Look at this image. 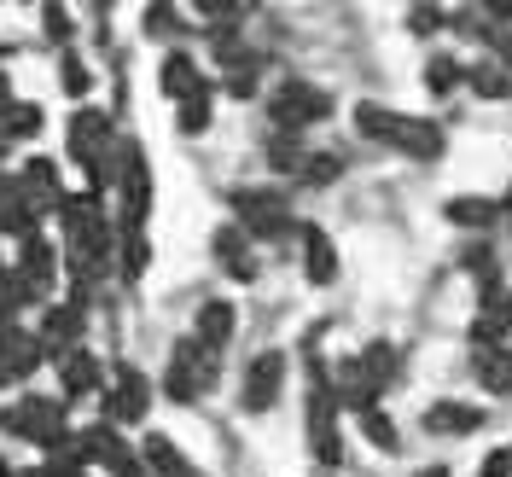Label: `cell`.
Masks as SVG:
<instances>
[{
    "instance_id": "6da1fadb",
    "label": "cell",
    "mask_w": 512,
    "mask_h": 477,
    "mask_svg": "<svg viewBox=\"0 0 512 477\" xmlns=\"http://www.w3.org/2000/svg\"><path fill=\"white\" fill-rule=\"evenodd\" d=\"M216 373H222V350H204L198 338H181L175 344V361H169V373H163V396L169 402H198L210 384H216Z\"/></svg>"
},
{
    "instance_id": "7a4b0ae2",
    "label": "cell",
    "mask_w": 512,
    "mask_h": 477,
    "mask_svg": "<svg viewBox=\"0 0 512 477\" xmlns=\"http://www.w3.org/2000/svg\"><path fill=\"white\" fill-rule=\"evenodd\" d=\"M268 117H274L280 134H303L309 123L332 117V94L315 88V82H303V76H286V82L268 94Z\"/></svg>"
},
{
    "instance_id": "3957f363",
    "label": "cell",
    "mask_w": 512,
    "mask_h": 477,
    "mask_svg": "<svg viewBox=\"0 0 512 477\" xmlns=\"http://www.w3.org/2000/svg\"><path fill=\"white\" fill-rule=\"evenodd\" d=\"M233 227L245 239H280L291 227V204L274 187H239L233 192Z\"/></svg>"
},
{
    "instance_id": "277c9868",
    "label": "cell",
    "mask_w": 512,
    "mask_h": 477,
    "mask_svg": "<svg viewBox=\"0 0 512 477\" xmlns=\"http://www.w3.org/2000/svg\"><path fill=\"white\" fill-rule=\"evenodd\" d=\"M0 431H12V437H30V443L53 448V443L64 437V402L24 396V402H12V408L0 414Z\"/></svg>"
},
{
    "instance_id": "5b68a950",
    "label": "cell",
    "mask_w": 512,
    "mask_h": 477,
    "mask_svg": "<svg viewBox=\"0 0 512 477\" xmlns=\"http://www.w3.org/2000/svg\"><path fill=\"white\" fill-rule=\"evenodd\" d=\"M41 361H47L41 338H35V332H18L12 320H0V384L30 379V373L41 367Z\"/></svg>"
},
{
    "instance_id": "8992f818",
    "label": "cell",
    "mask_w": 512,
    "mask_h": 477,
    "mask_svg": "<svg viewBox=\"0 0 512 477\" xmlns=\"http://www.w3.org/2000/svg\"><path fill=\"white\" fill-rule=\"evenodd\" d=\"M286 384V350H262L245 373V414H268Z\"/></svg>"
},
{
    "instance_id": "52a82bcc",
    "label": "cell",
    "mask_w": 512,
    "mask_h": 477,
    "mask_svg": "<svg viewBox=\"0 0 512 477\" xmlns=\"http://www.w3.org/2000/svg\"><path fill=\"white\" fill-rule=\"evenodd\" d=\"M472 344L478 350H512V291H483V309L472 320Z\"/></svg>"
},
{
    "instance_id": "ba28073f",
    "label": "cell",
    "mask_w": 512,
    "mask_h": 477,
    "mask_svg": "<svg viewBox=\"0 0 512 477\" xmlns=\"http://www.w3.org/2000/svg\"><path fill=\"white\" fill-rule=\"evenodd\" d=\"M82 326H88V320H82L76 303H47V320H41V332H35V338H41V350L59 361V355L82 350Z\"/></svg>"
},
{
    "instance_id": "9c48e42d",
    "label": "cell",
    "mask_w": 512,
    "mask_h": 477,
    "mask_svg": "<svg viewBox=\"0 0 512 477\" xmlns=\"http://www.w3.org/2000/svg\"><path fill=\"white\" fill-rule=\"evenodd\" d=\"M18 192H24V204H30L35 216H41V210H64V198H70V192L59 187V169H53L47 158H30V163H24Z\"/></svg>"
},
{
    "instance_id": "30bf717a",
    "label": "cell",
    "mask_w": 512,
    "mask_h": 477,
    "mask_svg": "<svg viewBox=\"0 0 512 477\" xmlns=\"http://www.w3.org/2000/svg\"><path fill=\"white\" fill-rule=\"evenodd\" d=\"M146 408H152V384H146V373L140 367H117V390H111V419H123V425H140L146 419Z\"/></svg>"
},
{
    "instance_id": "8fae6325",
    "label": "cell",
    "mask_w": 512,
    "mask_h": 477,
    "mask_svg": "<svg viewBox=\"0 0 512 477\" xmlns=\"http://www.w3.org/2000/svg\"><path fill=\"white\" fill-rule=\"evenodd\" d=\"M210 251H216V262H222V274H233L239 286H245V280H256V268H262V262H256V251H251V239H245V233H239L233 222L216 227Z\"/></svg>"
},
{
    "instance_id": "7c38bea8",
    "label": "cell",
    "mask_w": 512,
    "mask_h": 477,
    "mask_svg": "<svg viewBox=\"0 0 512 477\" xmlns=\"http://www.w3.org/2000/svg\"><path fill=\"white\" fill-rule=\"evenodd\" d=\"M390 146L396 152H408V158H443V128L425 123V117H396V134H390Z\"/></svg>"
},
{
    "instance_id": "4fadbf2b",
    "label": "cell",
    "mask_w": 512,
    "mask_h": 477,
    "mask_svg": "<svg viewBox=\"0 0 512 477\" xmlns=\"http://www.w3.org/2000/svg\"><path fill=\"white\" fill-rule=\"evenodd\" d=\"M303 274H309V286L338 280V245L326 239V227H303Z\"/></svg>"
},
{
    "instance_id": "5bb4252c",
    "label": "cell",
    "mask_w": 512,
    "mask_h": 477,
    "mask_svg": "<svg viewBox=\"0 0 512 477\" xmlns=\"http://www.w3.org/2000/svg\"><path fill=\"white\" fill-rule=\"evenodd\" d=\"M123 222H146V204H152V169H146V152H134L128 158V169H123Z\"/></svg>"
},
{
    "instance_id": "9a60e30c",
    "label": "cell",
    "mask_w": 512,
    "mask_h": 477,
    "mask_svg": "<svg viewBox=\"0 0 512 477\" xmlns=\"http://www.w3.org/2000/svg\"><path fill=\"white\" fill-rule=\"evenodd\" d=\"M140 460L152 466L158 477H204L198 466H192L187 454L175 448V437H163V431H146V443H140Z\"/></svg>"
},
{
    "instance_id": "2e32d148",
    "label": "cell",
    "mask_w": 512,
    "mask_h": 477,
    "mask_svg": "<svg viewBox=\"0 0 512 477\" xmlns=\"http://www.w3.org/2000/svg\"><path fill=\"white\" fill-rule=\"evenodd\" d=\"M18 274L30 280V291L35 297H47L53 291V280H59V251L35 233V239H24V262H18Z\"/></svg>"
},
{
    "instance_id": "e0dca14e",
    "label": "cell",
    "mask_w": 512,
    "mask_h": 477,
    "mask_svg": "<svg viewBox=\"0 0 512 477\" xmlns=\"http://www.w3.org/2000/svg\"><path fill=\"white\" fill-rule=\"evenodd\" d=\"M478 425H483V408H472V402H431L425 408V431L431 437H466Z\"/></svg>"
},
{
    "instance_id": "ac0fdd59",
    "label": "cell",
    "mask_w": 512,
    "mask_h": 477,
    "mask_svg": "<svg viewBox=\"0 0 512 477\" xmlns=\"http://www.w3.org/2000/svg\"><path fill=\"white\" fill-rule=\"evenodd\" d=\"M59 379H64V396H88V390H99V361H94V350H70V355H59Z\"/></svg>"
},
{
    "instance_id": "d6986e66",
    "label": "cell",
    "mask_w": 512,
    "mask_h": 477,
    "mask_svg": "<svg viewBox=\"0 0 512 477\" xmlns=\"http://www.w3.org/2000/svg\"><path fill=\"white\" fill-rule=\"evenodd\" d=\"M233 326H239L233 303H204V309H198V326H192V338H198L204 350H222L227 338H233Z\"/></svg>"
},
{
    "instance_id": "ffe728a7",
    "label": "cell",
    "mask_w": 512,
    "mask_h": 477,
    "mask_svg": "<svg viewBox=\"0 0 512 477\" xmlns=\"http://www.w3.org/2000/svg\"><path fill=\"white\" fill-rule=\"evenodd\" d=\"M355 367H361V379L373 384V396H379L384 384L396 379V367H402V361H396V344H367V350L355 355Z\"/></svg>"
},
{
    "instance_id": "44dd1931",
    "label": "cell",
    "mask_w": 512,
    "mask_h": 477,
    "mask_svg": "<svg viewBox=\"0 0 512 477\" xmlns=\"http://www.w3.org/2000/svg\"><path fill=\"white\" fill-rule=\"evenodd\" d=\"M158 82H163V94H169V99H187V94H198V88H204V76H198V64H192L187 53H169Z\"/></svg>"
},
{
    "instance_id": "7402d4cb",
    "label": "cell",
    "mask_w": 512,
    "mask_h": 477,
    "mask_svg": "<svg viewBox=\"0 0 512 477\" xmlns=\"http://www.w3.org/2000/svg\"><path fill=\"white\" fill-rule=\"evenodd\" d=\"M460 82H466L478 99H507L512 94V76L501 70V64H466V70H460Z\"/></svg>"
},
{
    "instance_id": "603a6c76",
    "label": "cell",
    "mask_w": 512,
    "mask_h": 477,
    "mask_svg": "<svg viewBox=\"0 0 512 477\" xmlns=\"http://www.w3.org/2000/svg\"><path fill=\"white\" fill-rule=\"evenodd\" d=\"M495 216H501V210H495V198H478V192L448 198V222H454V227H489Z\"/></svg>"
},
{
    "instance_id": "cb8c5ba5",
    "label": "cell",
    "mask_w": 512,
    "mask_h": 477,
    "mask_svg": "<svg viewBox=\"0 0 512 477\" xmlns=\"http://www.w3.org/2000/svg\"><path fill=\"white\" fill-rule=\"evenodd\" d=\"M472 367H478V379L489 384L495 396H512V350H478Z\"/></svg>"
},
{
    "instance_id": "d4e9b609",
    "label": "cell",
    "mask_w": 512,
    "mask_h": 477,
    "mask_svg": "<svg viewBox=\"0 0 512 477\" xmlns=\"http://www.w3.org/2000/svg\"><path fill=\"white\" fill-rule=\"evenodd\" d=\"M41 123H47V117H41V105H30V99H12V105L0 111V134H6V140H30V134H41Z\"/></svg>"
},
{
    "instance_id": "484cf974",
    "label": "cell",
    "mask_w": 512,
    "mask_h": 477,
    "mask_svg": "<svg viewBox=\"0 0 512 477\" xmlns=\"http://www.w3.org/2000/svg\"><path fill=\"white\" fill-rule=\"evenodd\" d=\"M35 222H41V216L24 204V192L0 198V233H12V239H35Z\"/></svg>"
},
{
    "instance_id": "4316f807",
    "label": "cell",
    "mask_w": 512,
    "mask_h": 477,
    "mask_svg": "<svg viewBox=\"0 0 512 477\" xmlns=\"http://www.w3.org/2000/svg\"><path fill=\"white\" fill-rule=\"evenodd\" d=\"M256 70H262V59H251V53H233V59H227L222 88H227L233 99H251V94H256Z\"/></svg>"
},
{
    "instance_id": "83f0119b",
    "label": "cell",
    "mask_w": 512,
    "mask_h": 477,
    "mask_svg": "<svg viewBox=\"0 0 512 477\" xmlns=\"http://www.w3.org/2000/svg\"><path fill=\"white\" fill-rule=\"evenodd\" d=\"M146 262H152V245H146V233L134 222H123V274L134 280V274H146Z\"/></svg>"
},
{
    "instance_id": "f1b7e54d",
    "label": "cell",
    "mask_w": 512,
    "mask_h": 477,
    "mask_svg": "<svg viewBox=\"0 0 512 477\" xmlns=\"http://www.w3.org/2000/svg\"><path fill=\"white\" fill-rule=\"evenodd\" d=\"M175 123H181V134H204L210 128V88H198V94L181 99V117Z\"/></svg>"
},
{
    "instance_id": "f546056e",
    "label": "cell",
    "mask_w": 512,
    "mask_h": 477,
    "mask_svg": "<svg viewBox=\"0 0 512 477\" xmlns=\"http://www.w3.org/2000/svg\"><path fill=\"white\" fill-rule=\"evenodd\" d=\"M361 437H367L373 448H384V454H390V448H402V443H396V425H390L384 408H367V414H361Z\"/></svg>"
},
{
    "instance_id": "4dcf8cb0",
    "label": "cell",
    "mask_w": 512,
    "mask_h": 477,
    "mask_svg": "<svg viewBox=\"0 0 512 477\" xmlns=\"http://www.w3.org/2000/svg\"><path fill=\"white\" fill-rule=\"evenodd\" d=\"M460 268H466V274H478L483 291L501 286V280H495V251H489V245H466V251H460Z\"/></svg>"
},
{
    "instance_id": "1f68e13d",
    "label": "cell",
    "mask_w": 512,
    "mask_h": 477,
    "mask_svg": "<svg viewBox=\"0 0 512 477\" xmlns=\"http://www.w3.org/2000/svg\"><path fill=\"white\" fill-rule=\"evenodd\" d=\"M59 82H64V94H70V99H82L88 88H94V70L76 59V53H64V59H59Z\"/></svg>"
},
{
    "instance_id": "d6a6232c",
    "label": "cell",
    "mask_w": 512,
    "mask_h": 477,
    "mask_svg": "<svg viewBox=\"0 0 512 477\" xmlns=\"http://www.w3.org/2000/svg\"><path fill=\"white\" fill-rule=\"evenodd\" d=\"M344 175V158H332V152H309L303 158V181L309 187H326V181H338Z\"/></svg>"
},
{
    "instance_id": "836d02e7",
    "label": "cell",
    "mask_w": 512,
    "mask_h": 477,
    "mask_svg": "<svg viewBox=\"0 0 512 477\" xmlns=\"http://www.w3.org/2000/svg\"><path fill=\"white\" fill-rule=\"evenodd\" d=\"M425 88H431V94H454V88H460V64L437 53V59L425 64Z\"/></svg>"
},
{
    "instance_id": "e575fe53",
    "label": "cell",
    "mask_w": 512,
    "mask_h": 477,
    "mask_svg": "<svg viewBox=\"0 0 512 477\" xmlns=\"http://www.w3.org/2000/svg\"><path fill=\"white\" fill-rule=\"evenodd\" d=\"M268 163H274V169H286V175H297V169H303V146H297V134H274Z\"/></svg>"
},
{
    "instance_id": "d590c367",
    "label": "cell",
    "mask_w": 512,
    "mask_h": 477,
    "mask_svg": "<svg viewBox=\"0 0 512 477\" xmlns=\"http://www.w3.org/2000/svg\"><path fill=\"white\" fill-rule=\"evenodd\" d=\"M41 24H47V41H53V47L70 41V12H64V6H41Z\"/></svg>"
},
{
    "instance_id": "8d00e7d4",
    "label": "cell",
    "mask_w": 512,
    "mask_h": 477,
    "mask_svg": "<svg viewBox=\"0 0 512 477\" xmlns=\"http://www.w3.org/2000/svg\"><path fill=\"white\" fill-rule=\"evenodd\" d=\"M175 18H181L175 6H146V30H152V35H175V30H181Z\"/></svg>"
},
{
    "instance_id": "74e56055",
    "label": "cell",
    "mask_w": 512,
    "mask_h": 477,
    "mask_svg": "<svg viewBox=\"0 0 512 477\" xmlns=\"http://www.w3.org/2000/svg\"><path fill=\"white\" fill-rule=\"evenodd\" d=\"M437 24H443V12H437V6H414V12H408V30H414V35H431Z\"/></svg>"
},
{
    "instance_id": "f35d334b",
    "label": "cell",
    "mask_w": 512,
    "mask_h": 477,
    "mask_svg": "<svg viewBox=\"0 0 512 477\" xmlns=\"http://www.w3.org/2000/svg\"><path fill=\"white\" fill-rule=\"evenodd\" d=\"M483 477H512V448H495V454L483 460Z\"/></svg>"
},
{
    "instance_id": "ab89813d",
    "label": "cell",
    "mask_w": 512,
    "mask_h": 477,
    "mask_svg": "<svg viewBox=\"0 0 512 477\" xmlns=\"http://www.w3.org/2000/svg\"><path fill=\"white\" fill-rule=\"evenodd\" d=\"M483 12H489V18H512V0H489Z\"/></svg>"
},
{
    "instance_id": "60d3db41",
    "label": "cell",
    "mask_w": 512,
    "mask_h": 477,
    "mask_svg": "<svg viewBox=\"0 0 512 477\" xmlns=\"http://www.w3.org/2000/svg\"><path fill=\"white\" fill-rule=\"evenodd\" d=\"M12 105V82H6V70H0V111Z\"/></svg>"
},
{
    "instance_id": "b9f144b4",
    "label": "cell",
    "mask_w": 512,
    "mask_h": 477,
    "mask_svg": "<svg viewBox=\"0 0 512 477\" xmlns=\"http://www.w3.org/2000/svg\"><path fill=\"white\" fill-rule=\"evenodd\" d=\"M495 210H501V216H507V222H512V192H507V198H501V204H495Z\"/></svg>"
},
{
    "instance_id": "7bdbcfd3",
    "label": "cell",
    "mask_w": 512,
    "mask_h": 477,
    "mask_svg": "<svg viewBox=\"0 0 512 477\" xmlns=\"http://www.w3.org/2000/svg\"><path fill=\"white\" fill-rule=\"evenodd\" d=\"M0 477H18V472H12V466H6V460H0Z\"/></svg>"
},
{
    "instance_id": "ee69618b",
    "label": "cell",
    "mask_w": 512,
    "mask_h": 477,
    "mask_svg": "<svg viewBox=\"0 0 512 477\" xmlns=\"http://www.w3.org/2000/svg\"><path fill=\"white\" fill-rule=\"evenodd\" d=\"M6 146H12V140H6V134H0V158H6Z\"/></svg>"
}]
</instances>
